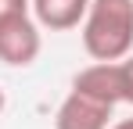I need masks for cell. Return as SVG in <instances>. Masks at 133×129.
<instances>
[{"label":"cell","instance_id":"1","mask_svg":"<svg viewBox=\"0 0 133 129\" xmlns=\"http://www.w3.org/2000/svg\"><path fill=\"white\" fill-rule=\"evenodd\" d=\"M83 29V50L94 61H119L133 50V0H90Z\"/></svg>","mask_w":133,"mask_h":129},{"label":"cell","instance_id":"2","mask_svg":"<svg viewBox=\"0 0 133 129\" xmlns=\"http://www.w3.org/2000/svg\"><path fill=\"white\" fill-rule=\"evenodd\" d=\"M43 50V36L32 15H15L0 22V61L11 68H29Z\"/></svg>","mask_w":133,"mask_h":129},{"label":"cell","instance_id":"3","mask_svg":"<svg viewBox=\"0 0 133 129\" xmlns=\"http://www.w3.org/2000/svg\"><path fill=\"white\" fill-rule=\"evenodd\" d=\"M108 118H111L108 104L94 101L79 90H68V97L54 115V129H108Z\"/></svg>","mask_w":133,"mask_h":129},{"label":"cell","instance_id":"4","mask_svg":"<svg viewBox=\"0 0 133 129\" xmlns=\"http://www.w3.org/2000/svg\"><path fill=\"white\" fill-rule=\"evenodd\" d=\"M72 90H79V93H87L94 101H101V104H122V90H119V61H94L87 64L83 72H76V79H72Z\"/></svg>","mask_w":133,"mask_h":129},{"label":"cell","instance_id":"5","mask_svg":"<svg viewBox=\"0 0 133 129\" xmlns=\"http://www.w3.org/2000/svg\"><path fill=\"white\" fill-rule=\"evenodd\" d=\"M90 0H29V11L40 29H50V32H68L76 29L79 22L87 18Z\"/></svg>","mask_w":133,"mask_h":129},{"label":"cell","instance_id":"6","mask_svg":"<svg viewBox=\"0 0 133 129\" xmlns=\"http://www.w3.org/2000/svg\"><path fill=\"white\" fill-rule=\"evenodd\" d=\"M119 90H122V104H133V54L119 58Z\"/></svg>","mask_w":133,"mask_h":129},{"label":"cell","instance_id":"7","mask_svg":"<svg viewBox=\"0 0 133 129\" xmlns=\"http://www.w3.org/2000/svg\"><path fill=\"white\" fill-rule=\"evenodd\" d=\"M15 15H29V0H0V22Z\"/></svg>","mask_w":133,"mask_h":129},{"label":"cell","instance_id":"8","mask_svg":"<svg viewBox=\"0 0 133 129\" xmlns=\"http://www.w3.org/2000/svg\"><path fill=\"white\" fill-rule=\"evenodd\" d=\"M111 129H133V115H130V118H122V122H115Z\"/></svg>","mask_w":133,"mask_h":129},{"label":"cell","instance_id":"9","mask_svg":"<svg viewBox=\"0 0 133 129\" xmlns=\"http://www.w3.org/2000/svg\"><path fill=\"white\" fill-rule=\"evenodd\" d=\"M4 108H7V97H4V90H0V115H4Z\"/></svg>","mask_w":133,"mask_h":129}]
</instances>
